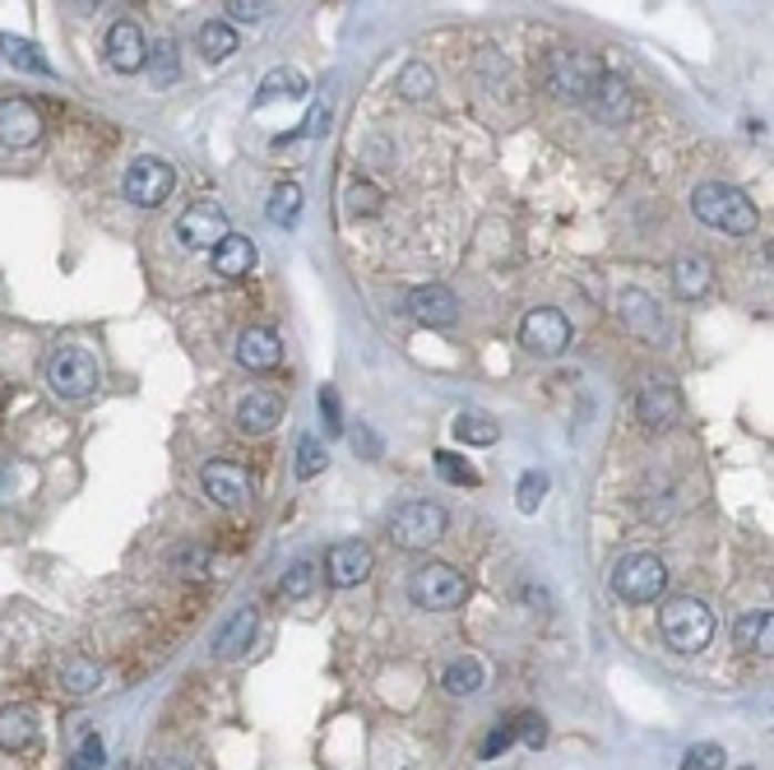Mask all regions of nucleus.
Listing matches in <instances>:
<instances>
[{
    "label": "nucleus",
    "instance_id": "obj_3",
    "mask_svg": "<svg viewBox=\"0 0 774 770\" xmlns=\"http://www.w3.org/2000/svg\"><path fill=\"white\" fill-rule=\"evenodd\" d=\"M47 385L57 399H89L98 385H102V367L98 357L80 344H65L47 357Z\"/></svg>",
    "mask_w": 774,
    "mask_h": 770
},
{
    "label": "nucleus",
    "instance_id": "obj_44",
    "mask_svg": "<svg viewBox=\"0 0 774 770\" xmlns=\"http://www.w3.org/2000/svg\"><path fill=\"white\" fill-rule=\"evenodd\" d=\"M515 738H525L529 748H543V742H548V725L538 720L533 710H525V715H515Z\"/></svg>",
    "mask_w": 774,
    "mask_h": 770
},
{
    "label": "nucleus",
    "instance_id": "obj_7",
    "mask_svg": "<svg viewBox=\"0 0 774 770\" xmlns=\"http://www.w3.org/2000/svg\"><path fill=\"white\" fill-rule=\"evenodd\" d=\"M172 191H176V168L153 159V153L135 159L121 176V195L131 204H140V210H159V204L172 200Z\"/></svg>",
    "mask_w": 774,
    "mask_h": 770
},
{
    "label": "nucleus",
    "instance_id": "obj_2",
    "mask_svg": "<svg viewBox=\"0 0 774 770\" xmlns=\"http://www.w3.org/2000/svg\"><path fill=\"white\" fill-rule=\"evenodd\" d=\"M659 631H663V640H668V646H673L678 655H701L710 640H714V612H710L701 599L678 595V599L663 604Z\"/></svg>",
    "mask_w": 774,
    "mask_h": 770
},
{
    "label": "nucleus",
    "instance_id": "obj_36",
    "mask_svg": "<svg viewBox=\"0 0 774 770\" xmlns=\"http://www.w3.org/2000/svg\"><path fill=\"white\" fill-rule=\"evenodd\" d=\"M167 561H172V571H182V576H210V567H214L210 548H200V544H176L167 553Z\"/></svg>",
    "mask_w": 774,
    "mask_h": 770
},
{
    "label": "nucleus",
    "instance_id": "obj_29",
    "mask_svg": "<svg viewBox=\"0 0 774 770\" xmlns=\"http://www.w3.org/2000/svg\"><path fill=\"white\" fill-rule=\"evenodd\" d=\"M144 70H149V80L159 84V89H167L176 74H182V57H176V42L172 38H163V42H153L149 47V57H144Z\"/></svg>",
    "mask_w": 774,
    "mask_h": 770
},
{
    "label": "nucleus",
    "instance_id": "obj_13",
    "mask_svg": "<svg viewBox=\"0 0 774 770\" xmlns=\"http://www.w3.org/2000/svg\"><path fill=\"white\" fill-rule=\"evenodd\" d=\"M404 312L413 321H422V325H455L459 321V297L446 288V284H418V288H408L404 293Z\"/></svg>",
    "mask_w": 774,
    "mask_h": 770
},
{
    "label": "nucleus",
    "instance_id": "obj_23",
    "mask_svg": "<svg viewBox=\"0 0 774 770\" xmlns=\"http://www.w3.org/2000/svg\"><path fill=\"white\" fill-rule=\"evenodd\" d=\"M255 627H261V612H255V608H237L227 618V627L214 636V655L218 659H237L251 640H255Z\"/></svg>",
    "mask_w": 774,
    "mask_h": 770
},
{
    "label": "nucleus",
    "instance_id": "obj_47",
    "mask_svg": "<svg viewBox=\"0 0 774 770\" xmlns=\"http://www.w3.org/2000/svg\"><path fill=\"white\" fill-rule=\"evenodd\" d=\"M325 121H329V112H325V108H316L312 116H306V135H325Z\"/></svg>",
    "mask_w": 774,
    "mask_h": 770
},
{
    "label": "nucleus",
    "instance_id": "obj_22",
    "mask_svg": "<svg viewBox=\"0 0 774 770\" xmlns=\"http://www.w3.org/2000/svg\"><path fill=\"white\" fill-rule=\"evenodd\" d=\"M38 742V715L29 706H6L0 710V748L6 752H29Z\"/></svg>",
    "mask_w": 774,
    "mask_h": 770
},
{
    "label": "nucleus",
    "instance_id": "obj_19",
    "mask_svg": "<svg viewBox=\"0 0 774 770\" xmlns=\"http://www.w3.org/2000/svg\"><path fill=\"white\" fill-rule=\"evenodd\" d=\"M237 363L246 372H274L283 363V344L269 325H251L242 330V340H237Z\"/></svg>",
    "mask_w": 774,
    "mask_h": 770
},
{
    "label": "nucleus",
    "instance_id": "obj_39",
    "mask_svg": "<svg viewBox=\"0 0 774 770\" xmlns=\"http://www.w3.org/2000/svg\"><path fill=\"white\" fill-rule=\"evenodd\" d=\"M325 465H329L325 446L316 442V436H302V442H297V465H293V474H297V478H316Z\"/></svg>",
    "mask_w": 774,
    "mask_h": 770
},
{
    "label": "nucleus",
    "instance_id": "obj_41",
    "mask_svg": "<svg viewBox=\"0 0 774 770\" xmlns=\"http://www.w3.org/2000/svg\"><path fill=\"white\" fill-rule=\"evenodd\" d=\"M724 761H729V752L719 748V742H695L682 757V770H724Z\"/></svg>",
    "mask_w": 774,
    "mask_h": 770
},
{
    "label": "nucleus",
    "instance_id": "obj_27",
    "mask_svg": "<svg viewBox=\"0 0 774 770\" xmlns=\"http://www.w3.org/2000/svg\"><path fill=\"white\" fill-rule=\"evenodd\" d=\"M770 631H774V612L770 608H756V612H742L733 636L742 650H770Z\"/></svg>",
    "mask_w": 774,
    "mask_h": 770
},
{
    "label": "nucleus",
    "instance_id": "obj_45",
    "mask_svg": "<svg viewBox=\"0 0 774 770\" xmlns=\"http://www.w3.org/2000/svg\"><path fill=\"white\" fill-rule=\"evenodd\" d=\"M506 748H515V720H506V725H497L492 733L482 738V761H497Z\"/></svg>",
    "mask_w": 774,
    "mask_h": 770
},
{
    "label": "nucleus",
    "instance_id": "obj_49",
    "mask_svg": "<svg viewBox=\"0 0 774 770\" xmlns=\"http://www.w3.org/2000/svg\"><path fill=\"white\" fill-rule=\"evenodd\" d=\"M159 770H195V766H191L186 757H163V761H159Z\"/></svg>",
    "mask_w": 774,
    "mask_h": 770
},
{
    "label": "nucleus",
    "instance_id": "obj_6",
    "mask_svg": "<svg viewBox=\"0 0 774 770\" xmlns=\"http://www.w3.org/2000/svg\"><path fill=\"white\" fill-rule=\"evenodd\" d=\"M446 510L436 506V501H404L395 516H390V538L399 548H408V553H422V548H431V544H441L446 538Z\"/></svg>",
    "mask_w": 774,
    "mask_h": 770
},
{
    "label": "nucleus",
    "instance_id": "obj_25",
    "mask_svg": "<svg viewBox=\"0 0 774 770\" xmlns=\"http://www.w3.org/2000/svg\"><path fill=\"white\" fill-rule=\"evenodd\" d=\"M450 432H455V442H464V446H497L501 442L497 418L492 414H478V408H464Z\"/></svg>",
    "mask_w": 774,
    "mask_h": 770
},
{
    "label": "nucleus",
    "instance_id": "obj_1",
    "mask_svg": "<svg viewBox=\"0 0 774 770\" xmlns=\"http://www.w3.org/2000/svg\"><path fill=\"white\" fill-rule=\"evenodd\" d=\"M691 214L719 227V233H729V237H752L756 227H761V214H756V204L746 200V191L729 186V182H705V186H695L691 191Z\"/></svg>",
    "mask_w": 774,
    "mask_h": 770
},
{
    "label": "nucleus",
    "instance_id": "obj_12",
    "mask_svg": "<svg viewBox=\"0 0 774 770\" xmlns=\"http://www.w3.org/2000/svg\"><path fill=\"white\" fill-rule=\"evenodd\" d=\"M520 344L538 357H557L571 348V321H566L557 306H533V312L520 321Z\"/></svg>",
    "mask_w": 774,
    "mask_h": 770
},
{
    "label": "nucleus",
    "instance_id": "obj_17",
    "mask_svg": "<svg viewBox=\"0 0 774 770\" xmlns=\"http://www.w3.org/2000/svg\"><path fill=\"white\" fill-rule=\"evenodd\" d=\"M617 316H622L640 340L663 335V306L650 293H640V288H622V293H617Z\"/></svg>",
    "mask_w": 774,
    "mask_h": 770
},
{
    "label": "nucleus",
    "instance_id": "obj_18",
    "mask_svg": "<svg viewBox=\"0 0 774 770\" xmlns=\"http://www.w3.org/2000/svg\"><path fill=\"white\" fill-rule=\"evenodd\" d=\"M584 108L599 116V121H627L631 112H635V98H631V89H627V80H617V74H599V84H593V93H589V102Z\"/></svg>",
    "mask_w": 774,
    "mask_h": 770
},
{
    "label": "nucleus",
    "instance_id": "obj_32",
    "mask_svg": "<svg viewBox=\"0 0 774 770\" xmlns=\"http://www.w3.org/2000/svg\"><path fill=\"white\" fill-rule=\"evenodd\" d=\"M297 214H302V186H297V182H278V186L269 191V223L293 227Z\"/></svg>",
    "mask_w": 774,
    "mask_h": 770
},
{
    "label": "nucleus",
    "instance_id": "obj_10",
    "mask_svg": "<svg viewBox=\"0 0 774 770\" xmlns=\"http://www.w3.org/2000/svg\"><path fill=\"white\" fill-rule=\"evenodd\" d=\"M200 487H204V497H210L214 506L223 510H237L255 497V478L237 465V459H210L200 474Z\"/></svg>",
    "mask_w": 774,
    "mask_h": 770
},
{
    "label": "nucleus",
    "instance_id": "obj_14",
    "mask_svg": "<svg viewBox=\"0 0 774 770\" xmlns=\"http://www.w3.org/2000/svg\"><path fill=\"white\" fill-rule=\"evenodd\" d=\"M376 567V557L367 544H357V538H348V544H334L325 553V580L334 589H353V585H363Z\"/></svg>",
    "mask_w": 774,
    "mask_h": 770
},
{
    "label": "nucleus",
    "instance_id": "obj_26",
    "mask_svg": "<svg viewBox=\"0 0 774 770\" xmlns=\"http://www.w3.org/2000/svg\"><path fill=\"white\" fill-rule=\"evenodd\" d=\"M441 687L450 691V697H473V691L487 687V669L473 659V655H464L455 663H446V673H441Z\"/></svg>",
    "mask_w": 774,
    "mask_h": 770
},
{
    "label": "nucleus",
    "instance_id": "obj_48",
    "mask_svg": "<svg viewBox=\"0 0 774 770\" xmlns=\"http://www.w3.org/2000/svg\"><path fill=\"white\" fill-rule=\"evenodd\" d=\"M353 446H363L367 455H380V446H376V436H371V432H363V427H357V436H353Z\"/></svg>",
    "mask_w": 774,
    "mask_h": 770
},
{
    "label": "nucleus",
    "instance_id": "obj_15",
    "mask_svg": "<svg viewBox=\"0 0 774 770\" xmlns=\"http://www.w3.org/2000/svg\"><path fill=\"white\" fill-rule=\"evenodd\" d=\"M42 140V112L29 98H6L0 102V144L6 149H29Z\"/></svg>",
    "mask_w": 774,
    "mask_h": 770
},
{
    "label": "nucleus",
    "instance_id": "obj_35",
    "mask_svg": "<svg viewBox=\"0 0 774 770\" xmlns=\"http://www.w3.org/2000/svg\"><path fill=\"white\" fill-rule=\"evenodd\" d=\"M344 200H348V214H353V219H376V214L385 210V195L367 182V176H363V182H348Z\"/></svg>",
    "mask_w": 774,
    "mask_h": 770
},
{
    "label": "nucleus",
    "instance_id": "obj_31",
    "mask_svg": "<svg viewBox=\"0 0 774 770\" xmlns=\"http://www.w3.org/2000/svg\"><path fill=\"white\" fill-rule=\"evenodd\" d=\"M431 89H436V74H431V65H422V61H408V65L399 70V80H395V93H399L404 102H427Z\"/></svg>",
    "mask_w": 774,
    "mask_h": 770
},
{
    "label": "nucleus",
    "instance_id": "obj_38",
    "mask_svg": "<svg viewBox=\"0 0 774 770\" xmlns=\"http://www.w3.org/2000/svg\"><path fill=\"white\" fill-rule=\"evenodd\" d=\"M431 459H436V474H441L446 483H455V487H478V469L469 465V459H459L455 450H436Z\"/></svg>",
    "mask_w": 774,
    "mask_h": 770
},
{
    "label": "nucleus",
    "instance_id": "obj_11",
    "mask_svg": "<svg viewBox=\"0 0 774 770\" xmlns=\"http://www.w3.org/2000/svg\"><path fill=\"white\" fill-rule=\"evenodd\" d=\"M227 237V214L218 200H195L191 210L176 219V242L186 251H214Z\"/></svg>",
    "mask_w": 774,
    "mask_h": 770
},
{
    "label": "nucleus",
    "instance_id": "obj_30",
    "mask_svg": "<svg viewBox=\"0 0 774 770\" xmlns=\"http://www.w3.org/2000/svg\"><path fill=\"white\" fill-rule=\"evenodd\" d=\"M0 57H6L14 70H29V74H51V61L42 57V51L33 42H23L14 33H0Z\"/></svg>",
    "mask_w": 774,
    "mask_h": 770
},
{
    "label": "nucleus",
    "instance_id": "obj_40",
    "mask_svg": "<svg viewBox=\"0 0 774 770\" xmlns=\"http://www.w3.org/2000/svg\"><path fill=\"white\" fill-rule=\"evenodd\" d=\"M316 580H320V571L312 561H297V567L283 571V599H306L316 589Z\"/></svg>",
    "mask_w": 774,
    "mask_h": 770
},
{
    "label": "nucleus",
    "instance_id": "obj_4",
    "mask_svg": "<svg viewBox=\"0 0 774 770\" xmlns=\"http://www.w3.org/2000/svg\"><path fill=\"white\" fill-rule=\"evenodd\" d=\"M408 599L418 608H431V612H450L469 599V580H464L450 561H422V567L408 576Z\"/></svg>",
    "mask_w": 774,
    "mask_h": 770
},
{
    "label": "nucleus",
    "instance_id": "obj_34",
    "mask_svg": "<svg viewBox=\"0 0 774 770\" xmlns=\"http://www.w3.org/2000/svg\"><path fill=\"white\" fill-rule=\"evenodd\" d=\"M274 98H306V80L297 70H269L261 80V102H274Z\"/></svg>",
    "mask_w": 774,
    "mask_h": 770
},
{
    "label": "nucleus",
    "instance_id": "obj_46",
    "mask_svg": "<svg viewBox=\"0 0 774 770\" xmlns=\"http://www.w3.org/2000/svg\"><path fill=\"white\" fill-rule=\"evenodd\" d=\"M74 761H80L84 770H98L102 761H108V748H102V738H98V733H84V742H80V752H74Z\"/></svg>",
    "mask_w": 774,
    "mask_h": 770
},
{
    "label": "nucleus",
    "instance_id": "obj_50",
    "mask_svg": "<svg viewBox=\"0 0 774 770\" xmlns=\"http://www.w3.org/2000/svg\"><path fill=\"white\" fill-rule=\"evenodd\" d=\"M70 770H84V766H80V761H70Z\"/></svg>",
    "mask_w": 774,
    "mask_h": 770
},
{
    "label": "nucleus",
    "instance_id": "obj_16",
    "mask_svg": "<svg viewBox=\"0 0 774 770\" xmlns=\"http://www.w3.org/2000/svg\"><path fill=\"white\" fill-rule=\"evenodd\" d=\"M144 57H149L144 29L135 19H116L108 29V65L116 74H135V70H144Z\"/></svg>",
    "mask_w": 774,
    "mask_h": 770
},
{
    "label": "nucleus",
    "instance_id": "obj_20",
    "mask_svg": "<svg viewBox=\"0 0 774 770\" xmlns=\"http://www.w3.org/2000/svg\"><path fill=\"white\" fill-rule=\"evenodd\" d=\"M278 423H283V399L269 395V391H255V395H246L237 404V432L242 436H265Z\"/></svg>",
    "mask_w": 774,
    "mask_h": 770
},
{
    "label": "nucleus",
    "instance_id": "obj_21",
    "mask_svg": "<svg viewBox=\"0 0 774 770\" xmlns=\"http://www.w3.org/2000/svg\"><path fill=\"white\" fill-rule=\"evenodd\" d=\"M251 270H255V242L242 233H227L214 246V274L218 278H246Z\"/></svg>",
    "mask_w": 774,
    "mask_h": 770
},
{
    "label": "nucleus",
    "instance_id": "obj_9",
    "mask_svg": "<svg viewBox=\"0 0 774 770\" xmlns=\"http://www.w3.org/2000/svg\"><path fill=\"white\" fill-rule=\"evenodd\" d=\"M635 418L650 427V432H668L678 418H682V391H678V381L668 376V372H650L640 381V391H635Z\"/></svg>",
    "mask_w": 774,
    "mask_h": 770
},
{
    "label": "nucleus",
    "instance_id": "obj_8",
    "mask_svg": "<svg viewBox=\"0 0 774 770\" xmlns=\"http://www.w3.org/2000/svg\"><path fill=\"white\" fill-rule=\"evenodd\" d=\"M599 74H603V65L593 61V57H584V51H552L548 65H543L548 89L557 98H566V102H589L593 84H599Z\"/></svg>",
    "mask_w": 774,
    "mask_h": 770
},
{
    "label": "nucleus",
    "instance_id": "obj_28",
    "mask_svg": "<svg viewBox=\"0 0 774 770\" xmlns=\"http://www.w3.org/2000/svg\"><path fill=\"white\" fill-rule=\"evenodd\" d=\"M237 29H232L227 19H210L200 29V51H204V61H227L232 51H237Z\"/></svg>",
    "mask_w": 774,
    "mask_h": 770
},
{
    "label": "nucleus",
    "instance_id": "obj_42",
    "mask_svg": "<svg viewBox=\"0 0 774 770\" xmlns=\"http://www.w3.org/2000/svg\"><path fill=\"white\" fill-rule=\"evenodd\" d=\"M274 14V0H227L232 23H265Z\"/></svg>",
    "mask_w": 774,
    "mask_h": 770
},
{
    "label": "nucleus",
    "instance_id": "obj_43",
    "mask_svg": "<svg viewBox=\"0 0 774 770\" xmlns=\"http://www.w3.org/2000/svg\"><path fill=\"white\" fill-rule=\"evenodd\" d=\"M316 404H320V418H325V432H329V436H339V432H344V408H339V391H334V385H320V395H316Z\"/></svg>",
    "mask_w": 774,
    "mask_h": 770
},
{
    "label": "nucleus",
    "instance_id": "obj_33",
    "mask_svg": "<svg viewBox=\"0 0 774 770\" xmlns=\"http://www.w3.org/2000/svg\"><path fill=\"white\" fill-rule=\"evenodd\" d=\"M102 682V669L93 659H70L61 669V691H70V697H89V691H98Z\"/></svg>",
    "mask_w": 774,
    "mask_h": 770
},
{
    "label": "nucleus",
    "instance_id": "obj_37",
    "mask_svg": "<svg viewBox=\"0 0 774 770\" xmlns=\"http://www.w3.org/2000/svg\"><path fill=\"white\" fill-rule=\"evenodd\" d=\"M548 497V474L543 469H529L515 487V506H520V516H538V506Z\"/></svg>",
    "mask_w": 774,
    "mask_h": 770
},
{
    "label": "nucleus",
    "instance_id": "obj_24",
    "mask_svg": "<svg viewBox=\"0 0 774 770\" xmlns=\"http://www.w3.org/2000/svg\"><path fill=\"white\" fill-rule=\"evenodd\" d=\"M710 284H714V270H710L705 255H678V261H673V288H678V297L695 302V297L710 293Z\"/></svg>",
    "mask_w": 774,
    "mask_h": 770
},
{
    "label": "nucleus",
    "instance_id": "obj_5",
    "mask_svg": "<svg viewBox=\"0 0 774 770\" xmlns=\"http://www.w3.org/2000/svg\"><path fill=\"white\" fill-rule=\"evenodd\" d=\"M668 589V567L654 553H627L612 567V595L622 604H654Z\"/></svg>",
    "mask_w": 774,
    "mask_h": 770
}]
</instances>
